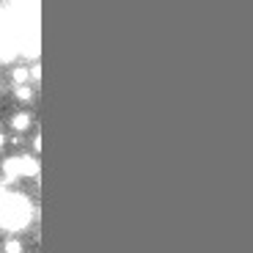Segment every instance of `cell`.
Segmentation results:
<instances>
[{
	"mask_svg": "<svg viewBox=\"0 0 253 253\" xmlns=\"http://www.w3.org/2000/svg\"><path fill=\"white\" fill-rule=\"evenodd\" d=\"M31 220V204L19 193H6L0 190V228L6 231H19Z\"/></svg>",
	"mask_w": 253,
	"mask_h": 253,
	"instance_id": "1",
	"label": "cell"
},
{
	"mask_svg": "<svg viewBox=\"0 0 253 253\" xmlns=\"http://www.w3.org/2000/svg\"><path fill=\"white\" fill-rule=\"evenodd\" d=\"M3 171L8 179H19V176H36L39 173V163L36 157H8L3 163Z\"/></svg>",
	"mask_w": 253,
	"mask_h": 253,
	"instance_id": "2",
	"label": "cell"
},
{
	"mask_svg": "<svg viewBox=\"0 0 253 253\" xmlns=\"http://www.w3.org/2000/svg\"><path fill=\"white\" fill-rule=\"evenodd\" d=\"M11 126L17 129V132H25L28 126H31V113H17L11 119Z\"/></svg>",
	"mask_w": 253,
	"mask_h": 253,
	"instance_id": "3",
	"label": "cell"
},
{
	"mask_svg": "<svg viewBox=\"0 0 253 253\" xmlns=\"http://www.w3.org/2000/svg\"><path fill=\"white\" fill-rule=\"evenodd\" d=\"M14 80H17L19 85H25V83L31 80V72H28V69H22V66H19V69H14Z\"/></svg>",
	"mask_w": 253,
	"mask_h": 253,
	"instance_id": "4",
	"label": "cell"
},
{
	"mask_svg": "<svg viewBox=\"0 0 253 253\" xmlns=\"http://www.w3.org/2000/svg\"><path fill=\"white\" fill-rule=\"evenodd\" d=\"M6 253H22V242L19 240H6Z\"/></svg>",
	"mask_w": 253,
	"mask_h": 253,
	"instance_id": "5",
	"label": "cell"
},
{
	"mask_svg": "<svg viewBox=\"0 0 253 253\" xmlns=\"http://www.w3.org/2000/svg\"><path fill=\"white\" fill-rule=\"evenodd\" d=\"M31 88H28V85H19V88H17V99H22V102H28V99H31Z\"/></svg>",
	"mask_w": 253,
	"mask_h": 253,
	"instance_id": "6",
	"label": "cell"
},
{
	"mask_svg": "<svg viewBox=\"0 0 253 253\" xmlns=\"http://www.w3.org/2000/svg\"><path fill=\"white\" fill-rule=\"evenodd\" d=\"M3 146H6V138H3V132H0V149H3Z\"/></svg>",
	"mask_w": 253,
	"mask_h": 253,
	"instance_id": "7",
	"label": "cell"
}]
</instances>
